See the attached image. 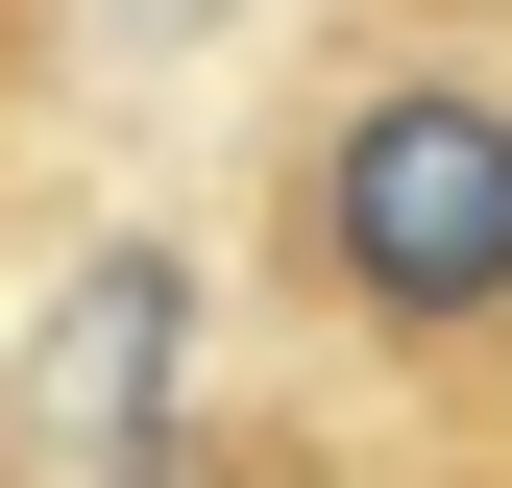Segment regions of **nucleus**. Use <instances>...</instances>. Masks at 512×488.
<instances>
[{"label": "nucleus", "mask_w": 512, "mask_h": 488, "mask_svg": "<svg viewBox=\"0 0 512 488\" xmlns=\"http://www.w3.org/2000/svg\"><path fill=\"white\" fill-rule=\"evenodd\" d=\"M244 269L415 440H512V0H317L244 147Z\"/></svg>", "instance_id": "nucleus-1"}, {"label": "nucleus", "mask_w": 512, "mask_h": 488, "mask_svg": "<svg viewBox=\"0 0 512 488\" xmlns=\"http://www.w3.org/2000/svg\"><path fill=\"white\" fill-rule=\"evenodd\" d=\"M49 25H74V0H0V122L49 98Z\"/></svg>", "instance_id": "nucleus-2"}]
</instances>
